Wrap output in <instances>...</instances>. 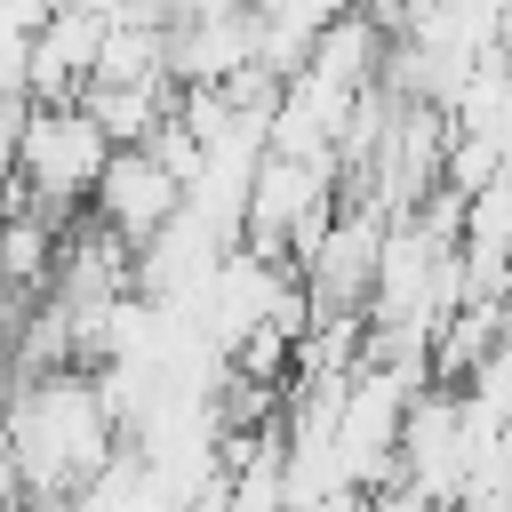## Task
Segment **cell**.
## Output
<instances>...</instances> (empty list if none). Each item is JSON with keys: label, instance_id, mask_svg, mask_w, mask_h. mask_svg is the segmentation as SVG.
<instances>
[{"label": "cell", "instance_id": "1", "mask_svg": "<svg viewBox=\"0 0 512 512\" xmlns=\"http://www.w3.org/2000/svg\"><path fill=\"white\" fill-rule=\"evenodd\" d=\"M0 440H8L16 488H24L40 512H48V504H72V496L112 464V392H96V384L72 376V368L24 376V384L8 392Z\"/></svg>", "mask_w": 512, "mask_h": 512}, {"label": "cell", "instance_id": "2", "mask_svg": "<svg viewBox=\"0 0 512 512\" xmlns=\"http://www.w3.org/2000/svg\"><path fill=\"white\" fill-rule=\"evenodd\" d=\"M112 152H120V144L96 128L88 104H32L24 152H16V192H24V208L48 216V224H72V208L96 200Z\"/></svg>", "mask_w": 512, "mask_h": 512}, {"label": "cell", "instance_id": "3", "mask_svg": "<svg viewBox=\"0 0 512 512\" xmlns=\"http://www.w3.org/2000/svg\"><path fill=\"white\" fill-rule=\"evenodd\" d=\"M184 192H192V184H184L152 144H128V152H112V168H104V184H96V216H104L128 248H152V240L176 224Z\"/></svg>", "mask_w": 512, "mask_h": 512}, {"label": "cell", "instance_id": "4", "mask_svg": "<svg viewBox=\"0 0 512 512\" xmlns=\"http://www.w3.org/2000/svg\"><path fill=\"white\" fill-rule=\"evenodd\" d=\"M24 120H32V96H24V88H0V200L16 192V152H24Z\"/></svg>", "mask_w": 512, "mask_h": 512}]
</instances>
